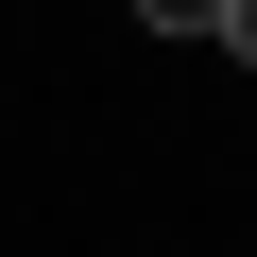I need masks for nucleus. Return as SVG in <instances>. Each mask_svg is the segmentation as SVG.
<instances>
[{
    "label": "nucleus",
    "mask_w": 257,
    "mask_h": 257,
    "mask_svg": "<svg viewBox=\"0 0 257 257\" xmlns=\"http://www.w3.org/2000/svg\"><path fill=\"white\" fill-rule=\"evenodd\" d=\"M189 52H223V69H257V0H223V18H189Z\"/></svg>",
    "instance_id": "1"
}]
</instances>
